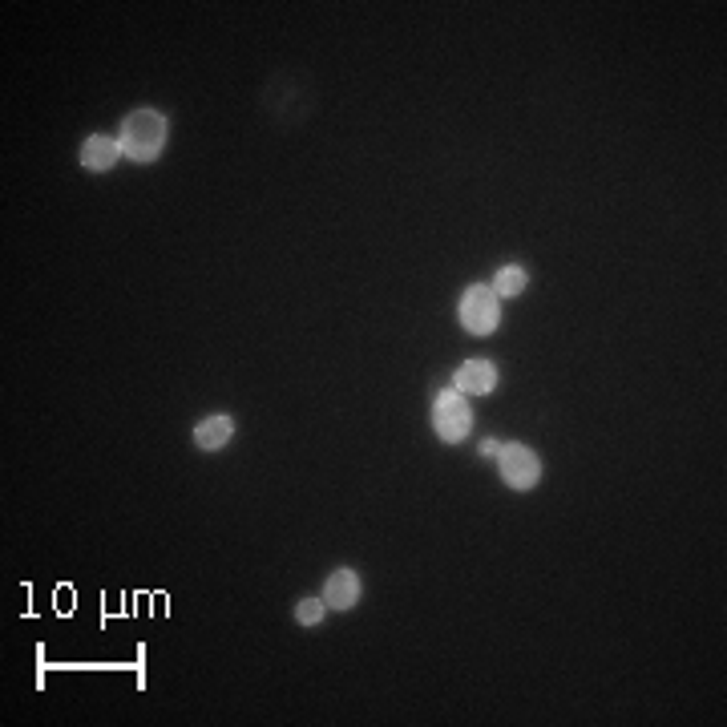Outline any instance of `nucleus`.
I'll return each mask as SVG.
<instances>
[{"mask_svg": "<svg viewBox=\"0 0 727 727\" xmlns=\"http://www.w3.org/2000/svg\"><path fill=\"white\" fill-rule=\"evenodd\" d=\"M166 138H170L166 118L154 114V110H138V114H130V118L122 122L118 146H122V154L134 158V162H154V158L162 154Z\"/></svg>", "mask_w": 727, "mask_h": 727, "instance_id": "f257e3e1", "label": "nucleus"}, {"mask_svg": "<svg viewBox=\"0 0 727 727\" xmlns=\"http://www.w3.org/2000/svg\"><path fill=\"white\" fill-rule=\"evenodd\" d=\"M461 324H465V332H473V336H489V332L501 324V299H497L493 287L473 283V287L465 291V299H461Z\"/></svg>", "mask_w": 727, "mask_h": 727, "instance_id": "f03ea898", "label": "nucleus"}, {"mask_svg": "<svg viewBox=\"0 0 727 727\" xmlns=\"http://www.w3.org/2000/svg\"><path fill=\"white\" fill-rule=\"evenodd\" d=\"M433 429L449 445H457V441L469 437V429H473V408H469V400L461 392H441L437 396V404H433Z\"/></svg>", "mask_w": 727, "mask_h": 727, "instance_id": "7ed1b4c3", "label": "nucleus"}, {"mask_svg": "<svg viewBox=\"0 0 727 727\" xmlns=\"http://www.w3.org/2000/svg\"><path fill=\"white\" fill-rule=\"evenodd\" d=\"M497 469H501L505 485H513V489H534L538 477H542V461H538V453L526 449V445H501Z\"/></svg>", "mask_w": 727, "mask_h": 727, "instance_id": "20e7f679", "label": "nucleus"}, {"mask_svg": "<svg viewBox=\"0 0 727 727\" xmlns=\"http://www.w3.org/2000/svg\"><path fill=\"white\" fill-rule=\"evenodd\" d=\"M118 158H122V146H118V138H106V134H93V138H85V146H81V166L93 170V174L114 170Z\"/></svg>", "mask_w": 727, "mask_h": 727, "instance_id": "39448f33", "label": "nucleus"}, {"mask_svg": "<svg viewBox=\"0 0 727 727\" xmlns=\"http://www.w3.org/2000/svg\"><path fill=\"white\" fill-rule=\"evenodd\" d=\"M497 384V368L489 360H469L457 368V392L461 396H485Z\"/></svg>", "mask_w": 727, "mask_h": 727, "instance_id": "423d86ee", "label": "nucleus"}, {"mask_svg": "<svg viewBox=\"0 0 727 727\" xmlns=\"http://www.w3.org/2000/svg\"><path fill=\"white\" fill-rule=\"evenodd\" d=\"M356 602H360V578H356L352 570L328 574V582H324V606H332V610H352Z\"/></svg>", "mask_w": 727, "mask_h": 727, "instance_id": "0eeeda50", "label": "nucleus"}, {"mask_svg": "<svg viewBox=\"0 0 727 727\" xmlns=\"http://www.w3.org/2000/svg\"><path fill=\"white\" fill-rule=\"evenodd\" d=\"M235 437V421L231 417H206V421H198V429H194V445L198 449H223L227 441Z\"/></svg>", "mask_w": 727, "mask_h": 727, "instance_id": "6e6552de", "label": "nucleus"}, {"mask_svg": "<svg viewBox=\"0 0 727 727\" xmlns=\"http://www.w3.org/2000/svg\"><path fill=\"white\" fill-rule=\"evenodd\" d=\"M493 291H497V299H513L517 291H526V267H517V263L501 267L493 279Z\"/></svg>", "mask_w": 727, "mask_h": 727, "instance_id": "1a4fd4ad", "label": "nucleus"}, {"mask_svg": "<svg viewBox=\"0 0 727 727\" xmlns=\"http://www.w3.org/2000/svg\"><path fill=\"white\" fill-rule=\"evenodd\" d=\"M320 618H324V598H303L295 606V622H303V627H316Z\"/></svg>", "mask_w": 727, "mask_h": 727, "instance_id": "9d476101", "label": "nucleus"}, {"mask_svg": "<svg viewBox=\"0 0 727 727\" xmlns=\"http://www.w3.org/2000/svg\"><path fill=\"white\" fill-rule=\"evenodd\" d=\"M481 453H485V457H497V453H501V445H497V441H485V445H481Z\"/></svg>", "mask_w": 727, "mask_h": 727, "instance_id": "9b49d317", "label": "nucleus"}]
</instances>
